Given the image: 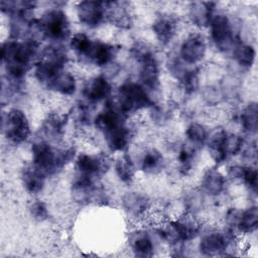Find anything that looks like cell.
I'll list each match as a JSON object with an SVG mask.
<instances>
[{"label":"cell","mask_w":258,"mask_h":258,"mask_svg":"<svg viewBox=\"0 0 258 258\" xmlns=\"http://www.w3.org/2000/svg\"><path fill=\"white\" fill-rule=\"evenodd\" d=\"M110 166L109 159L104 154L80 153L75 161L77 175L95 179L102 176Z\"/></svg>","instance_id":"cell-9"},{"label":"cell","mask_w":258,"mask_h":258,"mask_svg":"<svg viewBox=\"0 0 258 258\" xmlns=\"http://www.w3.org/2000/svg\"><path fill=\"white\" fill-rule=\"evenodd\" d=\"M112 92L110 82L105 76H96L90 79L83 90L85 98L91 102L96 103L107 99Z\"/></svg>","instance_id":"cell-16"},{"label":"cell","mask_w":258,"mask_h":258,"mask_svg":"<svg viewBox=\"0 0 258 258\" xmlns=\"http://www.w3.org/2000/svg\"><path fill=\"white\" fill-rule=\"evenodd\" d=\"M226 221L232 233L235 231L243 234L253 233L258 227V209L256 206L242 212L232 209L227 213Z\"/></svg>","instance_id":"cell-10"},{"label":"cell","mask_w":258,"mask_h":258,"mask_svg":"<svg viewBox=\"0 0 258 258\" xmlns=\"http://www.w3.org/2000/svg\"><path fill=\"white\" fill-rule=\"evenodd\" d=\"M203 192H189V195L185 199V207L188 209L190 213H195L203 206Z\"/></svg>","instance_id":"cell-39"},{"label":"cell","mask_w":258,"mask_h":258,"mask_svg":"<svg viewBox=\"0 0 258 258\" xmlns=\"http://www.w3.org/2000/svg\"><path fill=\"white\" fill-rule=\"evenodd\" d=\"M211 38L222 51L233 50L239 39L235 36L233 24L226 14H215L210 22Z\"/></svg>","instance_id":"cell-8"},{"label":"cell","mask_w":258,"mask_h":258,"mask_svg":"<svg viewBox=\"0 0 258 258\" xmlns=\"http://www.w3.org/2000/svg\"><path fill=\"white\" fill-rule=\"evenodd\" d=\"M225 185L226 178L217 168H209L204 172L201 180L202 192L211 197H217L224 191Z\"/></svg>","instance_id":"cell-21"},{"label":"cell","mask_w":258,"mask_h":258,"mask_svg":"<svg viewBox=\"0 0 258 258\" xmlns=\"http://www.w3.org/2000/svg\"><path fill=\"white\" fill-rule=\"evenodd\" d=\"M91 41L92 38L90 36H88L84 32H79L72 36L70 40V46L79 56L82 57L87 51Z\"/></svg>","instance_id":"cell-35"},{"label":"cell","mask_w":258,"mask_h":258,"mask_svg":"<svg viewBox=\"0 0 258 258\" xmlns=\"http://www.w3.org/2000/svg\"><path fill=\"white\" fill-rule=\"evenodd\" d=\"M79 21L89 27H98L106 18V7L104 2L99 1H81L76 7Z\"/></svg>","instance_id":"cell-12"},{"label":"cell","mask_w":258,"mask_h":258,"mask_svg":"<svg viewBox=\"0 0 258 258\" xmlns=\"http://www.w3.org/2000/svg\"><path fill=\"white\" fill-rule=\"evenodd\" d=\"M46 87L62 96H71L77 90V81L72 73L62 70L51 79Z\"/></svg>","instance_id":"cell-24"},{"label":"cell","mask_w":258,"mask_h":258,"mask_svg":"<svg viewBox=\"0 0 258 258\" xmlns=\"http://www.w3.org/2000/svg\"><path fill=\"white\" fill-rule=\"evenodd\" d=\"M233 54L241 67L250 68L254 63L256 51L251 44L243 43L239 40L233 48Z\"/></svg>","instance_id":"cell-30"},{"label":"cell","mask_w":258,"mask_h":258,"mask_svg":"<svg viewBox=\"0 0 258 258\" xmlns=\"http://www.w3.org/2000/svg\"><path fill=\"white\" fill-rule=\"evenodd\" d=\"M37 48L38 42L30 39L19 41L11 38L2 43L1 58L9 81L17 83L25 77Z\"/></svg>","instance_id":"cell-1"},{"label":"cell","mask_w":258,"mask_h":258,"mask_svg":"<svg viewBox=\"0 0 258 258\" xmlns=\"http://www.w3.org/2000/svg\"><path fill=\"white\" fill-rule=\"evenodd\" d=\"M45 178L46 175L38 168H36L32 163L26 164L21 169L20 179L22 185L29 194H39L45 185Z\"/></svg>","instance_id":"cell-19"},{"label":"cell","mask_w":258,"mask_h":258,"mask_svg":"<svg viewBox=\"0 0 258 258\" xmlns=\"http://www.w3.org/2000/svg\"><path fill=\"white\" fill-rule=\"evenodd\" d=\"M114 55L115 48L113 45L101 40L92 39L87 51L82 57L97 67H104L112 61Z\"/></svg>","instance_id":"cell-14"},{"label":"cell","mask_w":258,"mask_h":258,"mask_svg":"<svg viewBox=\"0 0 258 258\" xmlns=\"http://www.w3.org/2000/svg\"><path fill=\"white\" fill-rule=\"evenodd\" d=\"M129 246L138 257H150L154 252V244L150 234L144 230H136L129 237Z\"/></svg>","instance_id":"cell-23"},{"label":"cell","mask_w":258,"mask_h":258,"mask_svg":"<svg viewBox=\"0 0 258 258\" xmlns=\"http://www.w3.org/2000/svg\"><path fill=\"white\" fill-rule=\"evenodd\" d=\"M1 10L10 18L30 16V12L35 8L36 2L34 1H1Z\"/></svg>","instance_id":"cell-26"},{"label":"cell","mask_w":258,"mask_h":258,"mask_svg":"<svg viewBox=\"0 0 258 258\" xmlns=\"http://www.w3.org/2000/svg\"><path fill=\"white\" fill-rule=\"evenodd\" d=\"M4 136L13 144L25 142L30 135V124L26 114L17 108L8 110L2 116Z\"/></svg>","instance_id":"cell-6"},{"label":"cell","mask_w":258,"mask_h":258,"mask_svg":"<svg viewBox=\"0 0 258 258\" xmlns=\"http://www.w3.org/2000/svg\"><path fill=\"white\" fill-rule=\"evenodd\" d=\"M38 23L44 38L60 41L70 35L69 18L64 11L59 8L46 10L38 19Z\"/></svg>","instance_id":"cell-7"},{"label":"cell","mask_w":258,"mask_h":258,"mask_svg":"<svg viewBox=\"0 0 258 258\" xmlns=\"http://www.w3.org/2000/svg\"><path fill=\"white\" fill-rule=\"evenodd\" d=\"M152 31L156 39L163 45L168 44L176 34L177 20L169 14H161L152 23Z\"/></svg>","instance_id":"cell-15"},{"label":"cell","mask_w":258,"mask_h":258,"mask_svg":"<svg viewBox=\"0 0 258 258\" xmlns=\"http://www.w3.org/2000/svg\"><path fill=\"white\" fill-rule=\"evenodd\" d=\"M115 172L120 181L130 184L135 176V166L128 154H123L115 162Z\"/></svg>","instance_id":"cell-28"},{"label":"cell","mask_w":258,"mask_h":258,"mask_svg":"<svg viewBox=\"0 0 258 258\" xmlns=\"http://www.w3.org/2000/svg\"><path fill=\"white\" fill-rule=\"evenodd\" d=\"M197 148L189 144H184L180 147L177 155L179 171L182 174H186L192 167L194 161L197 155Z\"/></svg>","instance_id":"cell-33"},{"label":"cell","mask_w":258,"mask_h":258,"mask_svg":"<svg viewBox=\"0 0 258 258\" xmlns=\"http://www.w3.org/2000/svg\"><path fill=\"white\" fill-rule=\"evenodd\" d=\"M115 103L125 115L153 106L147 90L133 81L125 82L119 87Z\"/></svg>","instance_id":"cell-5"},{"label":"cell","mask_w":258,"mask_h":258,"mask_svg":"<svg viewBox=\"0 0 258 258\" xmlns=\"http://www.w3.org/2000/svg\"><path fill=\"white\" fill-rule=\"evenodd\" d=\"M125 4L123 2H105L106 17L122 27H127L130 23V16Z\"/></svg>","instance_id":"cell-27"},{"label":"cell","mask_w":258,"mask_h":258,"mask_svg":"<svg viewBox=\"0 0 258 258\" xmlns=\"http://www.w3.org/2000/svg\"><path fill=\"white\" fill-rule=\"evenodd\" d=\"M207 42L205 38L198 33H191L186 36L180 44L179 57L187 64L200 62L206 55Z\"/></svg>","instance_id":"cell-13"},{"label":"cell","mask_w":258,"mask_h":258,"mask_svg":"<svg viewBox=\"0 0 258 258\" xmlns=\"http://www.w3.org/2000/svg\"><path fill=\"white\" fill-rule=\"evenodd\" d=\"M234 233L229 232H211L204 235L199 244L200 252L205 256H219L226 253Z\"/></svg>","instance_id":"cell-11"},{"label":"cell","mask_w":258,"mask_h":258,"mask_svg":"<svg viewBox=\"0 0 258 258\" xmlns=\"http://www.w3.org/2000/svg\"><path fill=\"white\" fill-rule=\"evenodd\" d=\"M179 82V86L182 91L190 95L195 93L200 85V78H199V71L197 69H186L183 74L177 79Z\"/></svg>","instance_id":"cell-34"},{"label":"cell","mask_w":258,"mask_h":258,"mask_svg":"<svg viewBox=\"0 0 258 258\" xmlns=\"http://www.w3.org/2000/svg\"><path fill=\"white\" fill-rule=\"evenodd\" d=\"M108 148L113 152L124 151L131 139V131L126 122L103 133Z\"/></svg>","instance_id":"cell-17"},{"label":"cell","mask_w":258,"mask_h":258,"mask_svg":"<svg viewBox=\"0 0 258 258\" xmlns=\"http://www.w3.org/2000/svg\"><path fill=\"white\" fill-rule=\"evenodd\" d=\"M32 164L46 176L56 173L75 156L73 148L54 149L47 141L39 140L31 146Z\"/></svg>","instance_id":"cell-2"},{"label":"cell","mask_w":258,"mask_h":258,"mask_svg":"<svg viewBox=\"0 0 258 258\" xmlns=\"http://www.w3.org/2000/svg\"><path fill=\"white\" fill-rule=\"evenodd\" d=\"M185 136L188 144L199 149L207 142L209 134L207 128L203 124L194 122L187 126L185 130Z\"/></svg>","instance_id":"cell-31"},{"label":"cell","mask_w":258,"mask_h":258,"mask_svg":"<svg viewBox=\"0 0 258 258\" xmlns=\"http://www.w3.org/2000/svg\"><path fill=\"white\" fill-rule=\"evenodd\" d=\"M227 139L228 132L224 129H219L208 137L207 144L209 153L212 159L218 164L224 162L229 156L227 151Z\"/></svg>","instance_id":"cell-22"},{"label":"cell","mask_w":258,"mask_h":258,"mask_svg":"<svg viewBox=\"0 0 258 258\" xmlns=\"http://www.w3.org/2000/svg\"><path fill=\"white\" fill-rule=\"evenodd\" d=\"M122 207L129 216L140 218L146 214L150 207V203L145 195L131 191L127 192L122 198Z\"/></svg>","instance_id":"cell-20"},{"label":"cell","mask_w":258,"mask_h":258,"mask_svg":"<svg viewBox=\"0 0 258 258\" xmlns=\"http://www.w3.org/2000/svg\"><path fill=\"white\" fill-rule=\"evenodd\" d=\"M133 57L138 61L140 84L150 91H155L160 85V71L153 51L143 43H136L131 49Z\"/></svg>","instance_id":"cell-4"},{"label":"cell","mask_w":258,"mask_h":258,"mask_svg":"<svg viewBox=\"0 0 258 258\" xmlns=\"http://www.w3.org/2000/svg\"><path fill=\"white\" fill-rule=\"evenodd\" d=\"M66 118L57 114L49 115L43 123V131L45 135L51 139L59 138L63 133L66 126Z\"/></svg>","instance_id":"cell-32"},{"label":"cell","mask_w":258,"mask_h":258,"mask_svg":"<svg viewBox=\"0 0 258 258\" xmlns=\"http://www.w3.org/2000/svg\"><path fill=\"white\" fill-rule=\"evenodd\" d=\"M215 15V3L196 1L191 2L188 7V17L191 23L198 27H207Z\"/></svg>","instance_id":"cell-18"},{"label":"cell","mask_w":258,"mask_h":258,"mask_svg":"<svg viewBox=\"0 0 258 258\" xmlns=\"http://www.w3.org/2000/svg\"><path fill=\"white\" fill-rule=\"evenodd\" d=\"M29 213L31 217L36 221H44L48 218L47 207L41 201H36L32 203L29 207Z\"/></svg>","instance_id":"cell-37"},{"label":"cell","mask_w":258,"mask_h":258,"mask_svg":"<svg viewBox=\"0 0 258 258\" xmlns=\"http://www.w3.org/2000/svg\"><path fill=\"white\" fill-rule=\"evenodd\" d=\"M164 166V157L161 152L155 148L146 149L140 158V168L148 174L159 172Z\"/></svg>","instance_id":"cell-25"},{"label":"cell","mask_w":258,"mask_h":258,"mask_svg":"<svg viewBox=\"0 0 258 258\" xmlns=\"http://www.w3.org/2000/svg\"><path fill=\"white\" fill-rule=\"evenodd\" d=\"M239 179L243 180L245 185L248 187V189L256 195L257 191V181H258V174L255 167L249 165V166H242L241 173Z\"/></svg>","instance_id":"cell-36"},{"label":"cell","mask_w":258,"mask_h":258,"mask_svg":"<svg viewBox=\"0 0 258 258\" xmlns=\"http://www.w3.org/2000/svg\"><path fill=\"white\" fill-rule=\"evenodd\" d=\"M243 129L248 133H256L258 128V106L256 102L249 103L240 114Z\"/></svg>","instance_id":"cell-29"},{"label":"cell","mask_w":258,"mask_h":258,"mask_svg":"<svg viewBox=\"0 0 258 258\" xmlns=\"http://www.w3.org/2000/svg\"><path fill=\"white\" fill-rule=\"evenodd\" d=\"M244 145L243 138L237 134H229L227 139V151L228 155H236L238 154Z\"/></svg>","instance_id":"cell-38"},{"label":"cell","mask_w":258,"mask_h":258,"mask_svg":"<svg viewBox=\"0 0 258 258\" xmlns=\"http://www.w3.org/2000/svg\"><path fill=\"white\" fill-rule=\"evenodd\" d=\"M201 225L191 214H184L173 221L164 222L158 227L159 236L172 245H178L195 239L200 233Z\"/></svg>","instance_id":"cell-3"}]
</instances>
